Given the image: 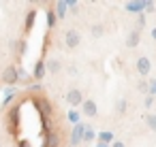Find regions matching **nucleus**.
<instances>
[{
  "label": "nucleus",
  "mask_w": 156,
  "mask_h": 147,
  "mask_svg": "<svg viewBox=\"0 0 156 147\" xmlns=\"http://www.w3.org/2000/svg\"><path fill=\"white\" fill-rule=\"evenodd\" d=\"M66 102H69L71 107H79V104H83V92L77 90V87L69 90V92H66Z\"/></svg>",
  "instance_id": "f257e3e1"
},
{
  "label": "nucleus",
  "mask_w": 156,
  "mask_h": 147,
  "mask_svg": "<svg viewBox=\"0 0 156 147\" xmlns=\"http://www.w3.org/2000/svg\"><path fill=\"white\" fill-rule=\"evenodd\" d=\"M64 43H66V47L69 49H75V47H79V43H81V36H79V32L77 30H66V34H64Z\"/></svg>",
  "instance_id": "f03ea898"
},
{
  "label": "nucleus",
  "mask_w": 156,
  "mask_h": 147,
  "mask_svg": "<svg viewBox=\"0 0 156 147\" xmlns=\"http://www.w3.org/2000/svg\"><path fill=\"white\" fill-rule=\"evenodd\" d=\"M17 77H20V70H17L15 66H7V68L2 70V77H0V79H2L5 83H15Z\"/></svg>",
  "instance_id": "7ed1b4c3"
},
{
  "label": "nucleus",
  "mask_w": 156,
  "mask_h": 147,
  "mask_svg": "<svg viewBox=\"0 0 156 147\" xmlns=\"http://www.w3.org/2000/svg\"><path fill=\"white\" fill-rule=\"evenodd\" d=\"M135 66H137V73H139V75H147V73L152 70V62H150L145 56H141V58L135 62Z\"/></svg>",
  "instance_id": "20e7f679"
},
{
  "label": "nucleus",
  "mask_w": 156,
  "mask_h": 147,
  "mask_svg": "<svg viewBox=\"0 0 156 147\" xmlns=\"http://www.w3.org/2000/svg\"><path fill=\"white\" fill-rule=\"evenodd\" d=\"M139 41H141V32H139V28L137 30H130L128 32V36H126V47H137L139 45Z\"/></svg>",
  "instance_id": "39448f33"
},
{
  "label": "nucleus",
  "mask_w": 156,
  "mask_h": 147,
  "mask_svg": "<svg viewBox=\"0 0 156 147\" xmlns=\"http://www.w3.org/2000/svg\"><path fill=\"white\" fill-rule=\"evenodd\" d=\"M81 107H83V115H88V117H94V115L98 113L96 102H94V100H90V98H88V100H83V104H81Z\"/></svg>",
  "instance_id": "423d86ee"
},
{
  "label": "nucleus",
  "mask_w": 156,
  "mask_h": 147,
  "mask_svg": "<svg viewBox=\"0 0 156 147\" xmlns=\"http://www.w3.org/2000/svg\"><path fill=\"white\" fill-rule=\"evenodd\" d=\"M60 68H62L60 60H49V62H47V70H49V73L56 75V73H60Z\"/></svg>",
  "instance_id": "0eeeda50"
},
{
  "label": "nucleus",
  "mask_w": 156,
  "mask_h": 147,
  "mask_svg": "<svg viewBox=\"0 0 156 147\" xmlns=\"http://www.w3.org/2000/svg\"><path fill=\"white\" fill-rule=\"evenodd\" d=\"M126 9H128L130 13H139L141 9H145V2H128Z\"/></svg>",
  "instance_id": "6e6552de"
},
{
  "label": "nucleus",
  "mask_w": 156,
  "mask_h": 147,
  "mask_svg": "<svg viewBox=\"0 0 156 147\" xmlns=\"http://www.w3.org/2000/svg\"><path fill=\"white\" fill-rule=\"evenodd\" d=\"M90 32H92V36H94V39H101V36L105 34V30H103V26H101V24H94Z\"/></svg>",
  "instance_id": "1a4fd4ad"
},
{
  "label": "nucleus",
  "mask_w": 156,
  "mask_h": 147,
  "mask_svg": "<svg viewBox=\"0 0 156 147\" xmlns=\"http://www.w3.org/2000/svg\"><path fill=\"white\" fill-rule=\"evenodd\" d=\"M56 7H58V17H64L66 15V9H69V2H62V0H60Z\"/></svg>",
  "instance_id": "9d476101"
},
{
  "label": "nucleus",
  "mask_w": 156,
  "mask_h": 147,
  "mask_svg": "<svg viewBox=\"0 0 156 147\" xmlns=\"http://www.w3.org/2000/svg\"><path fill=\"white\" fill-rule=\"evenodd\" d=\"M34 17H37V11H30V13H28V17H26V30H30V28H32Z\"/></svg>",
  "instance_id": "9b49d317"
},
{
  "label": "nucleus",
  "mask_w": 156,
  "mask_h": 147,
  "mask_svg": "<svg viewBox=\"0 0 156 147\" xmlns=\"http://www.w3.org/2000/svg\"><path fill=\"white\" fill-rule=\"evenodd\" d=\"M115 111H118L120 115H124V111H126V100H118V102H115Z\"/></svg>",
  "instance_id": "f8f14e48"
},
{
  "label": "nucleus",
  "mask_w": 156,
  "mask_h": 147,
  "mask_svg": "<svg viewBox=\"0 0 156 147\" xmlns=\"http://www.w3.org/2000/svg\"><path fill=\"white\" fill-rule=\"evenodd\" d=\"M145 121H147V126H150L152 130H156V115H154V113H150V115L145 117Z\"/></svg>",
  "instance_id": "ddd939ff"
},
{
  "label": "nucleus",
  "mask_w": 156,
  "mask_h": 147,
  "mask_svg": "<svg viewBox=\"0 0 156 147\" xmlns=\"http://www.w3.org/2000/svg\"><path fill=\"white\" fill-rule=\"evenodd\" d=\"M54 22H56V15H54V11H47V24H49V28L54 26Z\"/></svg>",
  "instance_id": "4468645a"
},
{
  "label": "nucleus",
  "mask_w": 156,
  "mask_h": 147,
  "mask_svg": "<svg viewBox=\"0 0 156 147\" xmlns=\"http://www.w3.org/2000/svg\"><path fill=\"white\" fill-rule=\"evenodd\" d=\"M94 138V132L90 130V128H86V132H83V141H92Z\"/></svg>",
  "instance_id": "2eb2a0df"
},
{
  "label": "nucleus",
  "mask_w": 156,
  "mask_h": 147,
  "mask_svg": "<svg viewBox=\"0 0 156 147\" xmlns=\"http://www.w3.org/2000/svg\"><path fill=\"white\" fill-rule=\"evenodd\" d=\"M34 77H37V79H41V77H43V64H39V66H37V70H34Z\"/></svg>",
  "instance_id": "dca6fc26"
},
{
  "label": "nucleus",
  "mask_w": 156,
  "mask_h": 147,
  "mask_svg": "<svg viewBox=\"0 0 156 147\" xmlns=\"http://www.w3.org/2000/svg\"><path fill=\"white\" fill-rule=\"evenodd\" d=\"M152 104H154V96H152V94H150V96H147V98H145V107H152Z\"/></svg>",
  "instance_id": "f3484780"
},
{
  "label": "nucleus",
  "mask_w": 156,
  "mask_h": 147,
  "mask_svg": "<svg viewBox=\"0 0 156 147\" xmlns=\"http://www.w3.org/2000/svg\"><path fill=\"white\" fill-rule=\"evenodd\" d=\"M71 119H73V121H77V119H79V115H77V111H71Z\"/></svg>",
  "instance_id": "a211bd4d"
},
{
  "label": "nucleus",
  "mask_w": 156,
  "mask_h": 147,
  "mask_svg": "<svg viewBox=\"0 0 156 147\" xmlns=\"http://www.w3.org/2000/svg\"><path fill=\"white\" fill-rule=\"evenodd\" d=\"M113 147H124V143H120V141H115V143H113Z\"/></svg>",
  "instance_id": "6ab92c4d"
},
{
  "label": "nucleus",
  "mask_w": 156,
  "mask_h": 147,
  "mask_svg": "<svg viewBox=\"0 0 156 147\" xmlns=\"http://www.w3.org/2000/svg\"><path fill=\"white\" fill-rule=\"evenodd\" d=\"M22 147H30V145H28V143H22Z\"/></svg>",
  "instance_id": "aec40b11"
}]
</instances>
